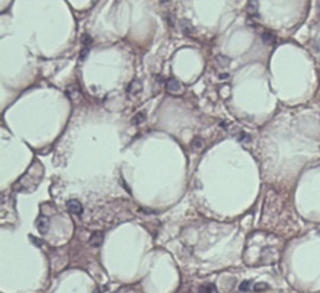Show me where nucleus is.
Returning a JSON list of instances; mask_svg holds the SVG:
<instances>
[{
  "label": "nucleus",
  "instance_id": "1",
  "mask_svg": "<svg viewBox=\"0 0 320 293\" xmlns=\"http://www.w3.org/2000/svg\"><path fill=\"white\" fill-rule=\"evenodd\" d=\"M36 227H37V229L40 234H45L49 230V227H50L49 218L46 216H39L36 221Z\"/></svg>",
  "mask_w": 320,
  "mask_h": 293
},
{
  "label": "nucleus",
  "instance_id": "2",
  "mask_svg": "<svg viewBox=\"0 0 320 293\" xmlns=\"http://www.w3.org/2000/svg\"><path fill=\"white\" fill-rule=\"evenodd\" d=\"M67 208L68 210L71 213V214H75V215H81L82 211H83V206L82 204L78 202L77 199H70L67 202Z\"/></svg>",
  "mask_w": 320,
  "mask_h": 293
},
{
  "label": "nucleus",
  "instance_id": "3",
  "mask_svg": "<svg viewBox=\"0 0 320 293\" xmlns=\"http://www.w3.org/2000/svg\"><path fill=\"white\" fill-rule=\"evenodd\" d=\"M102 242H103V234L100 233V232L94 233V234L90 236V239H89V243H90V246H93V247H98V246L102 244Z\"/></svg>",
  "mask_w": 320,
  "mask_h": 293
},
{
  "label": "nucleus",
  "instance_id": "4",
  "mask_svg": "<svg viewBox=\"0 0 320 293\" xmlns=\"http://www.w3.org/2000/svg\"><path fill=\"white\" fill-rule=\"evenodd\" d=\"M166 88H167L168 91L175 93V91L180 90L182 86H180V82H179V81H177L175 78H170V80L166 82Z\"/></svg>",
  "mask_w": 320,
  "mask_h": 293
},
{
  "label": "nucleus",
  "instance_id": "5",
  "mask_svg": "<svg viewBox=\"0 0 320 293\" xmlns=\"http://www.w3.org/2000/svg\"><path fill=\"white\" fill-rule=\"evenodd\" d=\"M141 88H142V84H141V82H139V81H133L129 86H128V89H127V91L128 93H131V94H138V93H140L141 91Z\"/></svg>",
  "mask_w": 320,
  "mask_h": 293
},
{
  "label": "nucleus",
  "instance_id": "6",
  "mask_svg": "<svg viewBox=\"0 0 320 293\" xmlns=\"http://www.w3.org/2000/svg\"><path fill=\"white\" fill-rule=\"evenodd\" d=\"M261 39H262V42H263L264 44H274V43H275V40H276L275 36L273 35L272 32H268V31H266V32H263V33H262Z\"/></svg>",
  "mask_w": 320,
  "mask_h": 293
},
{
  "label": "nucleus",
  "instance_id": "7",
  "mask_svg": "<svg viewBox=\"0 0 320 293\" xmlns=\"http://www.w3.org/2000/svg\"><path fill=\"white\" fill-rule=\"evenodd\" d=\"M199 293H217V288L213 284H206L199 287Z\"/></svg>",
  "mask_w": 320,
  "mask_h": 293
},
{
  "label": "nucleus",
  "instance_id": "8",
  "mask_svg": "<svg viewBox=\"0 0 320 293\" xmlns=\"http://www.w3.org/2000/svg\"><path fill=\"white\" fill-rule=\"evenodd\" d=\"M145 120H146V114L144 113V112H139V113H136L135 115L133 117V119H132V124L138 126V125H141Z\"/></svg>",
  "mask_w": 320,
  "mask_h": 293
},
{
  "label": "nucleus",
  "instance_id": "9",
  "mask_svg": "<svg viewBox=\"0 0 320 293\" xmlns=\"http://www.w3.org/2000/svg\"><path fill=\"white\" fill-rule=\"evenodd\" d=\"M216 62H217V64H218L219 67L225 68V67H228V65L230 64V58L226 57V56H222V55H219V56L216 57Z\"/></svg>",
  "mask_w": 320,
  "mask_h": 293
},
{
  "label": "nucleus",
  "instance_id": "10",
  "mask_svg": "<svg viewBox=\"0 0 320 293\" xmlns=\"http://www.w3.org/2000/svg\"><path fill=\"white\" fill-rule=\"evenodd\" d=\"M191 145H192L193 151L198 152V151H200V150L203 148L204 143H203V140H202V139H199V138H196V139H193V141L191 143Z\"/></svg>",
  "mask_w": 320,
  "mask_h": 293
},
{
  "label": "nucleus",
  "instance_id": "11",
  "mask_svg": "<svg viewBox=\"0 0 320 293\" xmlns=\"http://www.w3.org/2000/svg\"><path fill=\"white\" fill-rule=\"evenodd\" d=\"M257 7H259V2L257 1H248L247 10H248L249 13H255L257 11Z\"/></svg>",
  "mask_w": 320,
  "mask_h": 293
},
{
  "label": "nucleus",
  "instance_id": "12",
  "mask_svg": "<svg viewBox=\"0 0 320 293\" xmlns=\"http://www.w3.org/2000/svg\"><path fill=\"white\" fill-rule=\"evenodd\" d=\"M180 25H182V29L184 30V32L186 33H190V32H192V25L190 24V21L189 20H183L182 23H180Z\"/></svg>",
  "mask_w": 320,
  "mask_h": 293
},
{
  "label": "nucleus",
  "instance_id": "13",
  "mask_svg": "<svg viewBox=\"0 0 320 293\" xmlns=\"http://www.w3.org/2000/svg\"><path fill=\"white\" fill-rule=\"evenodd\" d=\"M67 91H71V94H69V98H76L79 95V91H78V89L76 87H71L70 86V87H68Z\"/></svg>",
  "mask_w": 320,
  "mask_h": 293
},
{
  "label": "nucleus",
  "instance_id": "14",
  "mask_svg": "<svg viewBox=\"0 0 320 293\" xmlns=\"http://www.w3.org/2000/svg\"><path fill=\"white\" fill-rule=\"evenodd\" d=\"M254 290L256 292H260V291H264V290H268V285L266 283H257L255 284L254 286Z\"/></svg>",
  "mask_w": 320,
  "mask_h": 293
},
{
  "label": "nucleus",
  "instance_id": "15",
  "mask_svg": "<svg viewBox=\"0 0 320 293\" xmlns=\"http://www.w3.org/2000/svg\"><path fill=\"white\" fill-rule=\"evenodd\" d=\"M249 290H250V281L245 280V281L241 283V285H240V291H242V292H248Z\"/></svg>",
  "mask_w": 320,
  "mask_h": 293
},
{
  "label": "nucleus",
  "instance_id": "16",
  "mask_svg": "<svg viewBox=\"0 0 320 293\" xmlns=\"http://www.w3.org/2000/svg\"><path fill=\"white\" fill-rule=\"evenodd\" d=\"M238 140H240V141H243V143H249V141H250V135L247 134V133H244V132H242V133H240Z\"/></svg>",
  "mask_w": 320,
  "mask_h": 293
},
{
  "label": "nucleus",
  "instance_id": "17",
  "mask_svg": "<svg viewBox=\"0 0 320 293\" xmlns=\"http://www.w3.org/2000/svg\"><path fill=\"white\" fill-rule=\"evenodd\" d=\"M81 42H82V43H83L86 46H88V45H89V44L93 42V39L90 38L88 35H83V36L81 37Z\"/></svg>",
  "mask_w": 320,
  "mask_h": 293
},
{
  "label": "nucleus",
  "instance_id": "18",
  "mask_svg": "<svg viewBox=\"0 0 320 293\" xmlns=\"http://www.w3.org/2000/svg\"><path fill=\"white\" fill-rule=\"evenodd\" d=\"M88 54H89V48H88V46L83 48L82 51H81V55H79V59H81V61H84V59L87 58Z\"/></svg>",
  "mask_w": 320,
  "mask_h": 293
},
{
  "label": "nucleus",
  "instance_id": "19",
  "mask_svg": "<svg viewBox=\"0 0 320 293\" xmlns=\"http://www.w3.org/2000/svg\"><path fill=\"white\" fill-rule=\"evenodd\" d=\"M31 239H32L33 243L36 244V246H38V247H39V246H42V241H40L39 239H37V237H32V236H31Z\"/></svg>",
  "mask_w": 320,
  "mask_h": 293
},
{
  "label": "nucleus",
  "instance_id": "20",
  "mask_svg": "<svg viewBox=\"0 0 320 293\" xmlns=\"http://www.w3.org/2000/svg\"><path fill=\"white\" fill-rule=\"evenodd\" d=\"M313 46H314V49L317 50V51H320V40H317V42L313 44Z\"/></svg>",
  "mask_w": 320,
  "mask_h": 293
},
{
  "label": "nucleus",
  "instance_id": "21",
  "mask_svg": "<svg viewBox=\"0 0 320 293\" xmlns=\"http://www.w3.org/2000/svg\"><path fill=\"white\" fill-rule=\"evenodd\" d=\"M228 77H229V74H221V75H219V78H221V80H225V78Z\"/></svg>",
  "mask_w": 320,
  "mask_h": 293
}]
</instances>
